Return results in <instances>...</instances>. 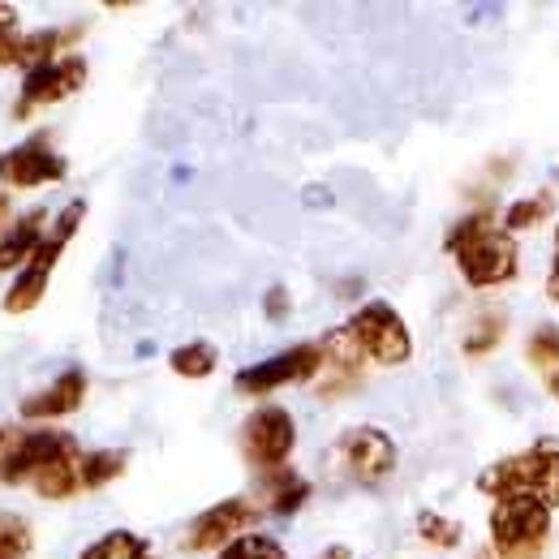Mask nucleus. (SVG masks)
I'll use <instances>...</instances> for the list:
<instances>
[{
	"mask_svg": "<svg viewBox=\"0 0 559 559\" xmlns=\"http://www.w3.org/2000/svg\"><path fill=\"white\" fill-rule=\"evenodd\" d=\"M443 246L469 288H503L521 276V246L512 233H503V224L487 207L461 215L448 228Z\"/></svg>",
	"mask_w": 559,
	"mask_h": 559,
	"instance_id": "1",
	"label": "nucleus"
},
{
	"mask_svg": "<svg viewBox=\"0 0 559 559\" xmlns=\"http://www.w3.org/2000/svg\"><path fill=\"white\" fill-rule=\"evenodd\" d=\"M495 559H547L551 551V503L530 495L495 499L487 516Z\"/></svg>",
	"mask_w": 559,
	"mask_h": 559,
	"instance_id": "2",
	"label": "nucleus"
},
{
	"mask_svg": "<svg viewBox=\"0 0 559 559\" xmlns=\"http://www.w3.org/2000/svg\"><path fill=\"white\" fill-rule=\"evenodd\" d=\"M478 490L490 499H508V495H530L543 503H559V439H538L503 461H495L483 469Z\"/></svg>",
	"mask_w": 559,
	"mask_h": 559,
	"instance_id": "3",
	"label": "nucleus"
},
{
	"mask_svg": "<svg viewBox=\"0 0 559 559\" xmlns=\"http://www.w3.org/2000/svg\"><path fill=\"white\" fill-rule=\"evenodd\" d=\"M82 219H86V203H82V199H73V203H66V207L57 211V219H52L44 246L35 250V259H31V263L13 276V284H9V293H4V301H0L4 314H26V310H35V306L48 297V280L57 272L66 246L73 241V233L82 228Z\"/></svg>",
	"mask_w": 559,
	"mask_h": 559,
	"instance_id": "4",
	"label": "nucleus"
},
{
	"mask_svg": "<svg viewBox=\"0 0 559 559\" xmlns=\"http://www.w3.org/2000/svg\"><path fill=\"white\" fill-rule=\"evenodd\" d=\"M70 452H78V439H73L70 430H48V426L17 430L0 448V483L4 487H31L44 469L66 461Z\"/></svg>",
	"mask_w": 559,
	"mask_h": 559,
	"instance_id": "5",
	"label": "nucleus"
},
{
	"mask_svg": "<svg viewBox=\"0 0 559 559\" xmlns=\"http://www.w3.org/2000/svg\"><path fill=\"white\" fill-rule=\"evenodd\" d=\"M345 332L353 336V345L361 349L366 361L374 366H405L414 357V336L409 323L388 306V301H366L353 310V319L345 323Z\"/></svg>",
	"mask_w": 559,
	"mask_h": 559,
	"instance_id": "6",
	"label": "nucleus"
},
{
	"mask_svg": "<svg viewBox=\"0 0 559 559\" xmlns=\"http://www.w3.org/2000/svg\"><path fill=\"white\" fill-rule=\"evenodd\" d=\"M323 374V345L319 341H301L293 349L276 353L267 361H254L246 370H237L233 388L241 396H272L280 388H293V383H310Z\"/></svg>",
	"mask_w": 559,
	"mask_h": 559,
	"instance_id": "7",
	"label": "nucleus"
},
{
	"mask_svg": "<svg viewBox=\"0 0 559 559\" xmlns=\"http://www.w3.org/2000/svg\"><path fill=\"white\" fill-rule=\"evenodd\" d=\"M293 448H297V421L284 405H259L241 421V452L259 474L288 469Z\"/></svg>",
	"mask_w": 559,
	"mask_h": 559,
	"instance_id": "8",
	"label": "nucleus"
},
{
	"mask_svg": "<svg viewBox=\"0 0 559 559\" xmlns=\"http://www.w3.org/2000/svg\"><path fill=\"white\" fill-rule=\"evenodd\" d=\"M341 465L349 469V478L357 487H379L396 474V443L383 426H353L341 435L336 443Z\"/></svg>",
	"mask_w": 559,
	"mask_h": 559,
	"instance_id": "9",
	"label": "nucleus"
},
{
	"mask_svg": "<svg viewBox=\"0 0 559 559\" xmlns=\"http://www.w3.org/2000/svg\"><path fill=\"white\" fill-rule=\"evenodd\" d=\"M66 177H70V164H66V155L52 151L48 134H35L0 155V186H9V190H39V186H57Z\"/></svg>",
	"mask_w": 559,
	"mask_h": 559,
	"instance_id": "10",
	"label": "nucleus"
},
{
	"mask_svg": "<svg viewBox=\"0 0 559 559\" xmlns=\"http://www.w3.org/2000/svg\"><path fill=\"white\" fill-rule=\"evenodd\" d=\"M259 521V503L246 499V495H233V499H219L211 503L207 512L194 516V525L186 530V551H224L228 543H237L241 534H250Z\"/></svg>",
	"mask_w": 559,
	"mask_h": 559,
	"instance_id": "11",
	"label": "nucleus"
},
{
	"mask_svg": "<svg viewBox=\"0 0 559 559\" xmlns=\"http://www.w3.org/2000/svg\"><path fill=\"white\" fill-rule=\"evenodd\" d=\"M86 78H91V66H86V57H61V61H52V66H39V70H31L22 78V95H17V108H13V117L17 121H26L31 112H39V108H52V104H61V99H70L73 91H82L86 86Z\"/></svg>",
	"mask_w": 559,
	"mask_h": 559,
	"instance_id": "12",
	"label": "nucleus"
},
{
	"mask_svg": "<svg viewBox=\"0 0 559 559\" xmlns=\"http://www.w3.org/2000/svg\"><path fill=\"white\" fill-rule=\"evenodd\" d=\"M86 370L82 366H70V370H61L48 388H39V392H31L22 405H17V414L26 421H52V418H70L73 409H82V401H86Z\"/></svg>",
	"mask_w": 559,
	"mask_h": 559,
	"instance_id": "13",
	"label": "nucleus"
},
{
	"mask_svg": "<svg viewBox=\"0 0 559 559\" xmlns=\"http://www.w3.org/2000/svg\"><path fill=\"white\" fill-rule=\"evenodd\" d=\"M48 228H52V219H48V211L44 207L17 215V219H13V228H4V233H0V272H13V267L22 272V267L35 259V250L44 246Z\"/></svg>",
	"mask_w": 559,
	"mask_h": 559,
	"instance_id": "14",
	"label": "nucleus"
},
{
	"mask_svg": "<svg viewBox=\"0 0 559 559\" xmlns=\"http://www.w3.org/2000/svg\"><path fill=\"white\" fill-rule=\"evenodd\" d=\"M551 215H556V190H534V194L512 199V203L503 207V219H499V224H503V233L521 237V233L543 228Z\"/></svg>",
	"mask_w": 559,
	"mask_h": 559,
	"instance_id": "15",
	"label": "nucleus"
},
{
	"mask_svg": "<svg viewBox=\"0 0 559 559\" xmlns=\"http://www.w3.org/2000/svg\"><path fill=\"white\" fill-rule=\"evenodd\" d=\"M525 357H530V366L538 370V379L547 383V392L556 396V405H559V328L556 323H543V328L530 332Z\"/></svg>",
	"mask_w": 559,
	"mask_h": 559,
	"instance_id": "16",
	"label": "nucleus"
},
{
	"mask_svg": "<svg viewBox=\"0 0 559 559\" xmlns=\"http://www.w3.org/2000/svg\"><path fill=\"white\" fill-rule=\"evenodd\" d=\"M310 499V483L297 474V469H276V474H263V503L276 512V516H293L301 503Z\"/></svg>",
	"mask_w": 559,
	"mask_h": 559,
	"instance_id": "17",
	"label": "nucleus"
},
{
	"mask_svg": "<svg viewBox=\"0 0 559 559\" xmlns=\"http://www.w3.org/2000/svg\"><path fill=\"white\" fill-rule=\"evenodd\" d=\"M130 465V452L126 448H95V452H82V490H99L108 483H117Z\"/></svg>",
	"mask_w": 559,
	"mask_h": 559,
	"instance_id": "18",
	"label": "nucleus"
},
{
	"mask_svg": "<svg viewBox=\"0 0 559 559\" xmlns=\"http://www.w3.org/2000/svg\"><path fill=\"white\" fill-rule=\"evenodd\" d=\"M78 559H155V551H151V543L142 534H134V530H112V534L95 538Z\"/></svg>",
	"mask_w": 559,
	"mask_h": 559,
	"instance_id": "19",
	"label": "nucleus"
},
{
	"mask_svg": "<svg viewBox=\"0 0 559 559\" xmlns=\"http://www.w3.org/2000/svg\"><path fill=\"white\" fill-rule=\"evenodd\" d=\"M168 366L181 379H207V374H215V366H219V353L207 341H190V345L168 353Z\"/></svg>",
	"mask_w": 559,
	"mask_h": 559,
	"instance_id": "20",
	"label": "nucleus"
},
{
	"mask_svg": "<svg viewBox=\"0 0 559 559\" xmlns=\"http://www.w3.org/2000/svg\"><path fill=\"white\" fill-rule=\"evenodd\" d=\"M418 534H421V543H430V547H439V551H456L461 538H465L461 521H452V516H443V512H418Z\"/></svg>",
	"mask_w": 559,
	"mask_h": 559,
	"instance_id": "21",
	"label": "nucleus"
},
{
	"mask_svg": "<svg viewBox=\"0 0 559 559\" xmlns=\"http://www.w3.org/2000/svg\"><path fill=\"white\" fill-rule=\"evenodd\" d=\"M31 551H35V534H31L26 516L0 512V559H26Z\"/></svg>",
	"mask_w": 559,
	"mask_h": 559,
	"instance_id": "22",
	"label": "nucleus"
},
{
	"mask_svg": "<svg viewBox=\"0 0 559 559\" xmlns=\"http://www.w3.org/2000/svg\"><path fill=\"white\" fill-rule=\"evenodd\" d=\"M503 332H508V319H503L499 310H487V314L474 319V328H469V336L461 341V349L469 353V357H483V353H490L503 341Z\"/></svg>",
	"mask_w": 559,
	"mask_h": 559,
	"instance_id": "23",
	"label": "nucleus"
},
{
	"mask_svg": "<svg viewBox=\"0 0 559 559\" xmlns=\"http://www.w3.org/2000/svg\"><path fill=\"white\" fill-rule=\"evenodd\" d=\"M215 559H288V551L280 547L272 534H241L237 543H228Z\"/></svg>",
	"mask_w": 559,
	"mask_h": 559,
	"instance_id": "24",
	"label": "nucleus"
},
{
	"mask_svg": "<svg viewBox=\"0 0 559 559\" xmlns=\"http://www.w3.org/2000/svg\"><path fill=\"white\" fill-rule=\"evenodd\" d=\"M17 52H22V31H17V9L0 4V70L4 66H17Z\"/></svg>",
	"mask_w": 559,
	"mask_h": 559,
	"instance_id": "25",
	"label": "nucleus"
},
{
	"mask_svg": "<svg viewBox=\"0 0 559 559\" xmlns=\"http://www.w3.org/2000/svg\"><path fill=\"white\" fill-rule=\"evenodd\" d=\"M263 306H267V319H284V314H288V293H284V288H272V293L263 297Z\"/></svg>",
	"mask_w": 559,
	"mask_h": 559,
	"instance_id": "26",
	"label": "nucleus"
},
{
	"mask_svg": "<svg viewBox=\"0 0 559 559\" xmlns=\"http://www.w3.org/2000/svg\"><path fill=\"white\" fill-rule=\"evenodd\" d=\"M547 297L559 301V228H556V254H551V267H547Z\"/></svg>",
	"mask_w": 559,
	"mask_h": 559,
	"instance_id": "27",
	"label": "nucleus"
},
{
	"mask_svg": "<svg viewBox=\"0 0 559 559\" xmlns=\"http://www.w3.org/2000/svg\"><path fill=\"white\" fill-rule=\"evenodd\" d=\"M4 224H9V194H0V233H4Z\"/></svg>",
	"mask_w": 559,
	"mask_h": 559,
	"instance_id": "28",
	"label": "nucleus"
},
{
	"mask_svg": "<svg viewBox=\"0 0 559 559\" xmlns=\"http://www.w3.org/2000/svg\"><path fill=\"white\" fill-rule=\"evenodd\" d=\"M323 559H349V551H345V547H332V551H328Z\"/></svg>",
	"mask_w": 559,
	"mask_h": 559,
	"instance_id": "29",
	"label": "nucleus"
},
{
	"mask_svg": "<svg viewBox=\"0 0 559 559\" xmlns=\"http://www.w3.org/2000/svg\"><path fill=\"white\" fill-rule=\"evenodd\" d=\"M4 439H9V435H4V426H0V448H4Z\"/></svg>",
	"mask_w": 559,
	"mask_h": 559,
	"instance_id": "30",
	"label": "nucleus"
}]
</instances>
